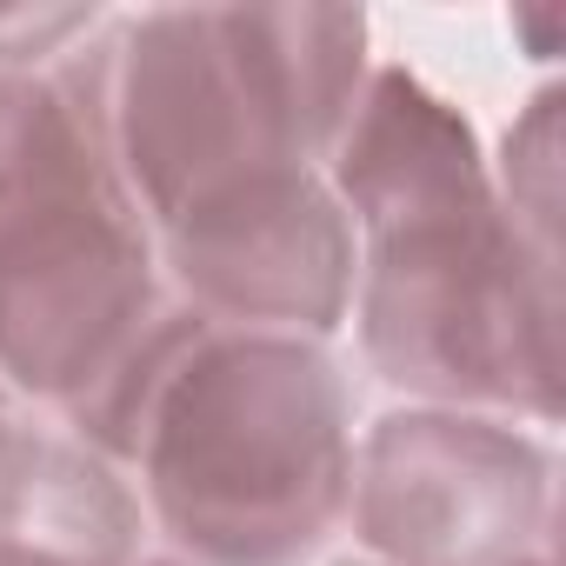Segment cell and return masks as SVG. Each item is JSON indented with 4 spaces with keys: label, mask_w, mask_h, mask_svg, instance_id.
Here are the masks:
<instances>
[{
    "label": "cell",
    "mask_w": 566,
    "mask_h": 566,
    "mask_svg": "<svg viewBox=\"0 0 566 566\" xmlns=\"http://www.w3.org/2000/svg\"><path fill=\"white\" fill-rule=\"evenodd\" d=\"M334 200L367 233L360 347L380 380L559 420V260L500 207L460 107L380 67L334 140Z\"/></svg>",
    "instance_id": "1"
},
{
    "label": "cell",
    "mask_w": 566,
    "mask_h": 566,
    "mask_svg": "<svg viewBox=\"0 0 566 566\" xmlns=\"http://www.w3.org/2000/svg\"><path fill=\"white\" fill-rule=\"evenodd\" d=\"M347 420V380L314 340L180 314L107 453L140 460L200 566H301L354 493Z\"/></svg>",
    "instance_id": "2"
},
{
    "label": "cell",
    "mask_w": 566,
    "mask_h": 566,
    "mask_svg": "<svg viewBox=\"0 0 566 566\" xmlns=\"http://www.w3.org/2000/svg\"><path fill=\"white\" fill-rule=\"evenodd\" d=\"M174 321L81 87L0 74V374L107 453Z\"/></svg>",
    "instance_id": "3"
},
{
    "label": "cell",
    "mask_w": 566,
    "mask_h": 566,
    "mask_svg": "<svg viewBox=\"0 0 566 566\" xmlns=\"http://www.w3.org/2000/svg\"><path fill=\"white\" fill-rule=\"evenodd\" d=\"M74 87L127 200L160 227L247 174L334 154L367 87V14L160 8L127 21Z\"/></svg>",
    "instance_id": "4"
},
{
    "label": "cell",
    "mask_w": 566,
    "mask_h": 566,
    "mask_svg": "<svg viewBox=\"0 0 566 566\" xmlns=\"http://www.w3.org/2000/svg\"><path fill=\"white\" fill-rule=\"evenodd\" d=\"M347 500L387 566H520L553 520V453L486 413H394Z\"/></svg>",
    "instance_id": "5"
},
{
    "label": "cell",
    "mask_w": 566,
    "mask_h": 566,
    "mask_svg": "<svg viewBox=\"0 0 566 566\" xmlns=\"http://www.w3.org/2000/svg\"><path fill=\"white\" fill-rule=\"evenodd\" d=\"M180 294L213 327L334 334L354 294V220L314 167L247 174L154 227Z\"/></svg>",
    "instance_id": "6"
},
{
    "label": "cell",
    "mask_w": 566,
    "mask_h": 566,
    "mask_svg": "<svg viewBox=\"0 0 566 566\" xmlns=\"http://www.w3.org/2000/svg\"><path fill=\"white\" fill-rule=\"evenodd\" d=\"M140 500L107 453L67 433L0 427V566H134Z\"/></svg>",
    "instance_id": "7"
},
{
    "label": "cell",
    "mask_w": 566,
    "mask_h": 566,
    "mask_svg": "<svg viewBox=\"0 0 566 566\" xmlns=\"http://www.w3.org/2000/svg\"><path fill=\"white\" fill-rule=\"evenodd\" d=\"M500 207L513 213V227L526 233L533 253L559 260V247H553V213H559V94L553 87L506 134V200Z\"/></svg>",
    "instance_id": "8"
},
{
    "label": "cell",
    "mask_w": 566,
    "mask_h": 566,
    "mask_svg": "<svg viewBox=\"0 0 566 566\" xmlns=\"http://www.w3.org/2000/svg\"><path fill=\"white\" fill-rule=\"evenodd\" d=\"M87 21H94V8H0V67H21V61L54 54Z\"/></svg>",
    "instance_id": "9"
},
{
    "label": "cell",
    "mask_w": 566,
    "mask_h": 566,
    "mask_svg": "<svg viewBox=\"0 0 566 566\" xmlns=\"http://www.w3.org/2000/svg\"><path fill=\"white\" fill-rule=\"evenodd\" d=\"M14 420V407H8V387H0V427H8Z\"/></svg>",
    "instance_id": "10"
},
{
    "label": "cell",
    "mask_w": 566,
    "mask_h": 566,
    "mask_svg": "<svg viewBox=\"0 0 566 566\" xmlns=\"http://www.w3.org/2000/svg\"><path fill=\"white\" fill-rule=\"evenodd\" d=\"M520 566H553V559H546V553H533V559H520Z\"/></svg>",
    "instance_id": "11"
},
{
    "label": "cell",
    "mask_w": 566,
    "mask_h": 566,
    "mask_svg": "<svg viewBox=\"0 0 566 566\" xmlns=\"http://www.w3.org/2000/svg\"><path fill=\"white\" fill-rule=\"evenodd\" d=\"M147 566H180V559H147Z\"/></svg>",
    "instance_id": "12"
}]
</instances>
